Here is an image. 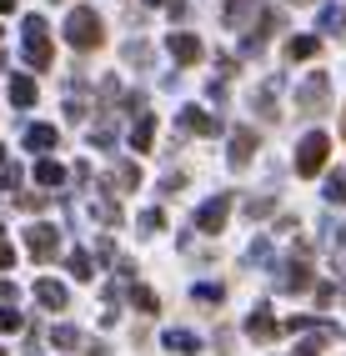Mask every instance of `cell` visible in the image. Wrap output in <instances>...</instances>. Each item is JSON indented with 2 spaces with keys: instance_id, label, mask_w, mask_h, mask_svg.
I'll return each mask as SVG.
<instances>
[{
  "instance_id": "cell-1",
  "label": "cell",
  "mask_w": 346,
  "mask_h": 356,
  "mask_svg": "<svg viewBox=\"0 0 346 356\" xmlns=\"http://www.w3.org/2000/svg\"><path fill=\"white\" fill-rule=\"evenodd\" d=\"M65 40L76 45V51H96L101 45V20H96V10H71V20H65Z\"/></svg>"
},
{
  "instance_id": "cell-2",
  "label": "cell",
  "mask_w": 346,
  "mask_h": 356,
  "mask_svg": "<svg viewBox=\"0 0 346 356\" xmlns=\"http://www.w3.org/2000/svg\"><path fill=\"white\" fill-rule=\"evenodd\" d=\"M327 151H331V140L321 136V131H311L302 140V156H296V176H316L321 165H327Z\"/></svg>"
},
{
  "instance_id": "cell-3",
  "label": "cell",
  "mask_w": 346,
  "mask_h": 356,
  "mask_svg": "<svg viewBox=\"0 0 346 356\" xmlns=\"http://www.w3.org/2000/svg\"><path fill=\"white\" fill-rule=\"evenodd\" d=\"M26 56H31L35 65H51V40H45V26H40V20H31V26H26Z\"/></svg>"
},
{
  "instance_id": "cell-4",
  "label": "cell",
  "mask_w": 346,
  "mask_h": 356,
  "mask_svg": "<svg viewBox=\"0 0 346 356\" xmlns=\"http://www.w3.org/2000/svg\"><path fill=\"white\" fill-rule=\"evenodd\" d=\"M26 241H31V256H35V261H51V256H56V231H51V226H31Z\"/></svg>"
},
{
  "instance_id": "cell-5",
  "label": "cell",
  "mask_w": 346,
  "mask_h": 356,
  "mask_svg": "<svg viewBox=\"0 0 346 356\" xmlns=\"http://www.w3.org/2000/svg\"><path fill=\"white\" fill-rule=\"evenodd\" d=\"M226 211H231V196H216L211 206H201V216H196V226H201V231H221V221H226Z\"/></svg>"
},
{
  "instance_id": "cell-6",
  "label": "cell",
  "mask_w": 346,
  "mask_h": 356,
  "mask_svg": "<svg viewBox=\"0 0 346 356\" xmlns=\"http://www.w3.org/2000/svg\"><path fill=\"white\" fill-rule=\"evenodd\" d=\"M171 51H176V60H201V40H191V35H171Z\"/></svg>"
},
{
  "instance_id": "cell-7",
  "label": "cell",
  "mask_w": 346,
  "mask_h": 356,
  "mask_svg": "<svg viewBox=\"0 0 346 356\" xmlns=\"http://www.w3.org/2000/svg\"><path fill=\"white\" fill-rule=\"evenodd\" d=\"M321 101H327V76H311V81L302 86V106L311 111V106H321Z\"/></svg>"
},
{
  "instance_id": "cell-8",
  "label": "cell",
  "mask_w": 346,
  "mask_h": 356,
  "mask_svg": "<svg viewBox=\"0 0 346 356\" xmlns=\"http://www.w3.org/2000/svg\"><path fill=\"white\" fill-rule=\"evenodd\" d=\"M35 296H40L45 306H51V312H60V306H65V291L56 286V281H40V286H35Z\"/></svg>"
},
{
  "instance_id": "cell-9",
  "label": "cell",
  "mask_w": 346,
  "mask_h": 356,
  "mask_svg": "<svg viewBox=\"0 0 346 356\" xmlns=\"http://www.w3.org/2000/svg\"><path fill=\"white\" fill-rule=\"evenodd\" d=\"M26 140H31V146H40V151H51V146H56V131H51V126H31Z\"/></svg>"
},
{
  "instance_id": "cell-10",
  "label": "cell",
  "mask_w": 346,
  "mask_h": 356,
  "mask_svg": "<svg viewBox=\"0 0 346 356\" xmlns=\"http://www.w3.org/2000/svg\"><path fill=\"white\" fill-rule=\"evenodd\" d=\"M60 176H65V171H60L56 161H40V165H35V181H40V186H60Z\"/></svg>"
},
{
  "instance_id": "cell-11",
  "label": "cell",
  "mask_w": 346,
  "mask_h": 356,
  "mask_svg": "<svg viewBox=\"0 0 346 356\" xmlns=\"http://www.w3.org/2000/svg\"><path fill=\"white\" fill-rule=\"evenodd\" d=\"M166 346L186 356V351H196V337H191V331H166Z\"/></svg>"
},
{
  "instance_id": "cell-12",
  "label": "cell",
  "mask_w": 346,
  "mask_h": 356,
  "mask_svg": "<svg viewBox=\"0 0 346 356\" xmlns=\"http://www.w3.org/2000/svg\"><path fill=\"white\" fill-rule=\"evenodd\" d=\"M251 337H256V341H271V337H276V326H271V316H266V312L251 316Z\"/></svg>"
},
{
  "instance_id": "cell-13",
  "label": "cell",
  "mask_w": 346,
  "mask_h": 356,
  "mask_svg": "<svg viewBox=\"0 0 346 356\" xmlns=\"http://www.w3.org/2000/svg\"><path fill=\"white\" fill-rule=\"evenodd\" d=\"M10 101H15V106H31V101H35V81H15V86H10Z\"/></svg>"
},
{
  "instance_id": "cell-14",
  "label": "cell",
  "mask_w": 346,
  "mask_h": 356,
  "mask_svg": "<svg viewBox=\"0 0 346 356\" xmlns=\"http://www.w3.org/2000/svg\"><path fill=\"white\" fill-rule=\"evenodd\" d=\"M306 56H316V40L311 35H296L291 40V60H306Z\"/></svg>"
},
{
  "instance_id": "cell-15",
  "label": "cell",
  "mask_w": 346,
  "mask_h": 356,
  "mask_svg": "<svg viewBox=\"0 0 346 356\" xmlns=\"http://www.w3.org/2000/svg\"><path fill=\"white\" fill-rule=\"evenodd\" d=\"M251 146H256V136L241 131V136H236V146H231V156H236V161H251Z\"/></svg>"
},
{
  "instance_id": "cell-16",
  "label": "cell",
  "mask_w": 346,
  "mask_h": 356,
  "mask_svg": "<svg viewBox=\"0 0 346 356\" xmlns=\"http://www.w3.org/2000/svg\"><path fill=\"white\" fill-rule=\"evenodd\" d=\"M186 131H201V136H211V131H216V121H211V115H196V111H191V115H186Z\"/></svg>"
},
{
  "instance_id": "cell-17",
  "label": "cell",
  "mask_w": 346,
  "mask_h": 356,
  "mask_svg": "<svg viewBox=\"0 0 346 356\" xmlns=\"http://www.w3.org/2000/svg\"><path fill=\"white\" fill-rule=\"evenodd\" d=\"M327 196H331V201H346V176H331V186H327Z\"/></svg>"
},
{
  "instance_id": "cell-18",
  "label": "cell",
  "mask_w": 346,
  "mask_h": 356,
  "mask_svg": "<svg viewBox=\"0 0 346 356\" xmlns=\"http://www.w3.org/2000/svg\"><path fill=\"white\" fill-rule=\"evenodd\" d=\"M71 271H76V276H90V261H85V256H81V251H76V256H71Z\"/></svg>"
},
{
  "instance_id": "cell-19",
  "label": "cell",
  "mask_w": 346,
  "mask_h": 356,
  "mask_svg": "<svg viewBox=\"0 0 346 356\" xmlns=\"http://www.w3.org/2000/svg\"><path fill=\"white\" fill-rule=\"evenodd\" d=\"M15 326H20V316H15V312H0V331H15Z\"/></svg>"
},
{
  "instance_id": "cell-20",
  "label": "cell",
  "mask_w": 346,
  "mask_h": 356,
  "mask_svg": "<svg viewBox=\"0 0 346 356\" xmlns=\"http://www.w3.org/2000/svg\"><path fill=\"white\" fill-rule=\"evenodd\" d=\"M10 261H15V251H10L6 241H0V271H6V266H10Z\"/></svg>"
},
{
  "instance_id": "cell-21",
  "label": "cell",
  "mask_w": 346,
  "mask_h": 356,
  "mask_svg": "<svg viewBox=\"0 0 346 356\" xmlns=\"http://www.w3.org/2000/svg\"><path fill=\"white\" fill-rule=\"evenodd\" d=\"M6 10H15V0H0V15H6Z\"/></svg>"
}]
</instances>
